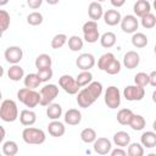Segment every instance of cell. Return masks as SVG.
Returning a JSON list of instances; mask_svg holds the SVG:
<instances>
[{"label": "cell", "mask_w": 156, "mask_h": 156, "mask_svg": "<svg viewBox=\"0 0 156 156\" xmlns=\"http://www.w3.org/2000/svg\"><path fill=\"white\" fill-rule=\"evenodd\" d=\"M101 94H102V84L100 82L93 80L90 84H88L85 88L78 91L77 104L82 108H88L98 100V98H100Z\"/></svg>", "instance_id": "obj_1"}, {"label": "cell", "mask_w": 156, "mask_h": 156, "mask_svg": "<svg viewBox=\"0 0 156 156\" xmlns=\"http://www.w3.org/2000/svg\"><path fill=\"white\" fill-rule=\"evenodd\" d=\"M22 139L26 144L29 145H40L45 141L46 135L43 129L34 128V127H26L22 130Z\"/></svg>", "instance_id": "obj_2"}, {"label": "cell", "mask_w": 156, "mask_h": 156, "mask_svg": "<svg viewBox=\"0 0 156 156\" xmlns=\"http://www.w3.org/2000/svg\"><path fill=\"white\" fill-rule=\"evenodd\" d=\"M17 99L29 108L40 105V93L26 87L17 91Z\"/></svg>", "instance_id": "obj_3"}, {"label": "cell", "mask_w": 156, "mask_h": 156, "mask_svg": "<svg viewBox=\"0 0 156 156\" xmlns=\"http://www.w3.org/2000/svg\"><path fill=\"white\" fill-rule=\"evenodd\" d=\"M0 118L4 122H15L18 118L17 104L11 99H5L0 106Z\"/></svg>", "instance_id": "obj_4"}, {"label": "cell", "mask_w": 156, "mask_h": 156, "mask_svg": "<svg viewBox=\"0 0 156 156\" xmlns=\"http://www.w3.org/2000/svg\"><path fill=\"white\" fill-rule=\"evenodd\" d=\"M83 37L84 40L89 44H94L98 40H100V33H99V28H98V22L96 21H87L83 24Z\"/></svg>", "instance_id": "obj_5"}, {"label": "cell", "mask_w": 156, "mask_h": 156, "mask_svg": "<svg viewBox=\"0 0 156 156\" xmlns=\"http://www.w3.org/2000/svg\"><path fill=\"white\" fill-rule=\"evenodd\" d=\"M40 105L48 106L50 105L58 95V88L56 84H46L40 89Z\"/></svg>", "instance_id": "obj_6"}, {"label": "cell", "mask_w": 156, "mask_h": 156, "mask_svg": "<svg viewBox=\"0 0 156 156\" xmlns=\"http://www.w3.org/2000/svg\"><path fill=\"white\" fill-rule=\"evenodd\" d=\"M104 100L105 104L108 108H117L121 105V91L117 87L111 85L105 90V95H104Z\"/></svg>", "instance_id": "obj_7"}, {"label": "cell", "mask_w": 156, "mask_h": 156, "mask_svg": "<svg viewBox=\"0 0 156 156\" xmlns=\"http://www.w3.org/2000/svg\"><path fill=\"white\" fill-rule=\"evenodd\" d=\"M58 85L69 95H74V94H78L80 87L78 85L76 78H73L72 76L69 74H63L58 78Z\"/></svg>", "instance_id": "obj_8"}, {"label": "cell", "mask_w": 156, "mask_h": 156, "mask_svg": "<svg viewBox=\"0 0 156 156\" xmlns=\"http://www.w3.org/2000/svg\"><path fill=\"white\" fill-rule=\"evenodd\" d=\"M123 96L128 101H140L145 96V89L140 85H127L123 90Z\"/></svg>", "instance_id": "obj_9"}, {"label": "cell", "mask_w": 156, "mask_h": 156, "mask_svg": "<svg viewBox=\"0 0 156 156\" xmlns=\"http://www.w3.org/2000/svg\"><path fill=\"white\" fill-rule=\"evenodd\" d=\"M139 27V21L136 18V16L134 15H126L124 17H122V21H121V28L124 33H129V34H133L136 32Z\"/></svg>", "instance_id": "obj_10"}, {"label": "cell", "mask_w": 156, "mask_h": 156, "mask_svg": "<svg viewBox=\"0 0 156 156\" xmlns=\"http://www.w3.org/2000/svg\"><path fill=\"white\" fill-rule=\"evenodd\" d=\"M76 65L80 71H90L95 66V57L89 52L80 54L76 60Z\"/></svg>", "instance_id": "obj_11"}, {"label": "cell", "mask_w": 156, "mask_h": 156, "mask_svg": "<svg viewBox=\"0 0 156 156\" xmlns=\"http://www.w3.org/2000/svg\"><path fill=\"white\" fill-rule=\"evenodd\" d=\"M4 56H5V60L11 63V65H17L22 57H23V51L20 46H9L5 52H4Z\"/></svg>", "instance_id": "obj_12"}, {"label": "cell", "mask_w": 156, "mask_h": 156, "mask_svg": "<svg viewBox=\"0 0 156 156\" xmlns=\"http://www.w3.org/2000/svg\"><path fill=\"white\" fill-rule=\"evenodd\" d=\"M93 147L94 151L99 155H107L111 152L112 150V144L107 138H96V140L93 143Z\"/></svg>", "instance_id": "obj_13"}, {"label": "cell", "mask_w": 156, "mask_h": 156, "mask_svg": "<svg viewBox=\"0 0 156 156\" xmlns=\"http://www.w3.org/2000/svg\"><path fill=\"white\" fill-rule=\"evenodd\" d=\"M139 62H140V56L136 51H133V50L127 51L123 56V66L128 69H133L138 67Z\"/></svg>", "instance_id": "obj_14"}, {"label": "cell", "mask_w": 156, "mask_h": 156, "mask_svg": "<svg viewBox=\"0 0 156 156\" xmlns=\"http://www.w3.org/2000/svg\"><path fill=\"white\" fill-rule=\"evenodd\" d=\"M48 132L51 136L55 138H60L66 133V127L62 122H60L58 119H52L49 124H48Z\"/></svg>", "instance_id": "obj_15"}, {"label": "cell", "mask_w": 156, "mask_h": 156, "mask_svg": "<svg viewBox=\"0 0 156 156\" xmlns=\"http://www.w3.org/2000/svg\"><path fill=\"white\" fill-rule=\"evenodd\" d=\"M88 16L93 21H99L104 16V9L99 1H93L88 6Z\"/></svg>", "instance_id": "obj_16"}, {"label": "cell", "mask_w": 156, "mask_h": 156, "mask_svg": "<svg viewBox=\"0 0 156 156\" xmlns=\"http://www.w3.org/2000/svg\"><path fill=\"white\" fill-rule=\"evenodd\" d=\"M65 123L68 126H77L82 122V113L77 108H69L65 113Z\"/></svg>", "instance_id": "obj_17"}, {"label": "cell", "mask_w": 156, "mask_h": 156, "mask_svg": "<svg viewBox=\"0 0 156 156\" xmlns=\"http://www.w3.org/2000/svg\"><path fill=\"white\" fill-rule=\"evenodd\" d=\"M102 18H104L105 23L111 27L121 23V21H122V16H121L119 11H117V10H107L106 12H104Z\"/></svg>", "instance_id": "obj_18"}, {"label": "cell", "mask_w": 156, "mask_h": 156, "mask_svg": "<svg viewBox=\"0 0 156 156\" xmlns=\"http://www.w3.org/2000/svg\"><path fill=\"white\" fill-rule=\"evenodd\" d=\"M133 11L136 17H143L144 15L151 11V5L147 0H136V2L133 6Z\"/></svg>", "instance_id": "obj_19"}, {"label": "cell", "mask_w": 156, "mask_h": 156, "mask_svg": "<svg viewBox=\"0 0 156 156\" xmlns=\"http://www.w3.org/2000/svg\"><path fill=\"white\" fill-rule=\"evenodd\" d=\"M20 122L26 127L33 126L37 122V113L32 110H22L20 113Z\"/></svg>", "instance_id": "obj_20"}, {"label": "cell", "mask_w": 156, "mask_h": 156, "mask_svg": "<svg viewBox=\"0 0 156 156\" xmlns=\"http://www.w3.org/2000/svg\"><path fill=\"white\" fill-rule=\"evenodd\" d=\"M140 143L146 149H152L156 146V132H144L140 136Z\"/></svg>", "instance_id": "obj_21"}, {"label": "cell", "mask_w": 156, "mask_h": 156, "mask_svg": "<svg viewBox=\"0 0 156 156\" xmlns=\"http://www.w3.org/2000/svg\"><path fill=\"white\" fill-rule=\"evenodd\" d=\"M113 143L119 147H126L130 144V135L124 130H119L113 134Z\"/></svg>", "instance_id": "obj_22"}, {"label": "cell", "mask_w": 156, "mask_h": 156, "mask_svg": "<svg viewBox=\"0 0 156 156\" xmlns=\"http://www.w3.org/2000/svg\"><path fill=\"white\" fill-rule=\"evenodd\" d=\"M23 83H24V87L26 88H29V89H35L40 85L41 79L39 77L38 73H28L24 78H23Z\"/></svg>", "instance_id": "obj_23"}, {"label": "cell", "mask_w": 156, "mask_h": 156, "mask_svg": "<svg viewBox=\"0 0 156 156\" xmlns=\"http://www.w3.org/2000/svg\"><path fill=\"white\" fill-rule=\"evenodd\" d=\"M116 40H117V37L113 32H106L100 37V44L105 49L112 48L116 44Z\"/></svg>", "instance_id": "obj_24"}, {"label": "cell", "mask_w": 156, "mask_h": 156, "mask_svg": "<svg viewBox=\"0 0 156 156\" xmlns=\"http://www.w3.org/2000/svg\"><path fill=\"white\" fill-rule=\"evenodd\" d=\"M34 65H35V68H37V69L49 68V67H51V65H52L51 56L48 55V54H40L39 56H37Z\"/></svg>", "instance_id": "obj_25"}, {"label": "cell", "mask_w": 156, "mask_h": 156, "mask_svg": "<svg viewBox=\"0 0 156 156\" xmlns=\"http://www.w3.org/2000/svg\"><path fill=\"white\" fill-rule=\"evenodd\" d=\"M7 77H9L11 80H13V82H18V80H21L22 78H24V71H23V68H22L21 66H18V65H12V66L9 68V71H7Z\"/></svg>", "instance_id": "obj_26"}, {"label": "cell", "mask_w": 156, "mask_h": 156, "mask_svg": "<svg viewBox=\"0 0 156 156\" xmlns=\"http://www.w3.org/2000/svg\"><path fill=\"white\" fill-rule=\"evenodd\" d=\"M130 40H132L133 46L136 48V49H143V48H145L147 45V37L144 33H140V32L133 33Z\"/></svg>", "instance_id": "obj_27"}, {"label": "cell", "mask_w": 156, "mask_h": 156, "mask_svg": "<svg viewBox=\"0 0 156 156\" xmlns=\"http://www.w3.org/2000/svg\"><path fill=\"white\" fill-rule=\"evenodd\" d=\"M62 115V107L60 104L51 102L50 105L46 106V116L50 119H58Z\"/></svg>", "instance_id": "obj_28"}, {"label": "cell", "mask_w": 156, "mask_h": 156, "mask_svg": "<svg viewBox=\"0 0 156 156\" xmlns=\"http://www.w3.org/2000/svg\"><path fill=\"white\" fill-rule=\"evenodd\" d=\"M133 111L130 108H122L117 112V122L122 126H129V122L133 117Z\"/></svg>", "instance_id": "obj_29"}, {"label": "cell", "mask_w": 156, "mask_h": 156, "mask_svg": "<svg viewBox=\"0 0 156 156\" xmlns=\"http://www.w3.org/2000/svg\"><path fill=\"white\" fill-rule=\"evenodd\" d=\"M1 150H2V154L5 156H15L18 152V145L13 140H7V141L2 143Z\"/></svg>", "instance_id": "obj_30"}, {"label": "cell", "mask_w": 156, "mask_h": 156, "mask_svg": "<svg viewBox=\"0 0 156 156\" xmlns=\"http://www.w3.org/2000/svg\"><path fill=\"white\" fill-rule=\"evenodd\" d=\"M146 126V121L141 115H133L130 122H129V127L133 130H143Z\"/></svg>", "instance_id": "obj_31"}, {"label": "cell", "mask_w": 156, "mask_h": 156, "mask_svg": "<svg viewBox=\"0 0 156 156\" xmlns=\"http://www.w3.org/2000/svg\"><path fill=\"white\" fill-rule=\"evenodd\" d=\"M96 132H95V129H93V128H90V127H88V128H84L82 132H80V139H82V141L83 143H85V144H91V143H94L95 140H96Z\"/></svg>", "instance_id": "obj_32"}, {"label": "cell", "mask_w": 156, "mask_h": 156, "mask_svg": "<svg viewBox=\"0 0 156 156\" xmlns=\"http://www.w3.org/2000/svg\"><path fill=\"white\" fill-rule=\"evenodd\" d=\"M115 58H116V57H115V55H113L112 52L102 54V55L99 57V60H98V68H99L100 71H105L106 67H107Z\"/></svg>", "instance_id": "obj_33"}, {"label": "cell", "mask_w": 156, "mask_h": 156, "mask_svg": "<svg viewBox=\"0 0 156 156\" xmlns=\"http://www.w3.org/2000/svg\"><path fill=\"white\" fill-rule=\"evenodd\" d=\"M76 80L78 83V85L80 88L83 87H87L88 84H90L93 82V74L90 71H82L77 77H76Z\"/></svg>", "instance_id": "obj_34"}, {"label": "cell", "mask_w": 156, "mask_h": 156, "mask_svg": "<svg viewBox=\"0 0 156 156\" xmlns=\"http://www.w3.org/2000/svg\"><path fill=\"white\" fill-rule=\"evenodd\" d=\"M83 45H84V41L78 35H72L68 38V49L73 52L76 51H79L83 49Z\"/></svg>", "instance_id": "obj_35"}, {"label": "cell", "mask_w": 156, "mask_h": 156, "mask_svg": "<svg viewBox=\"0 0 156 156\" xmlns=\"http://www.w3.org/2000/svg\"><path fill=\"white\" fill-rule=\"evenodd\" d=\"M68 41V38L66 34L63 33H58L56 35H54V38L51 39V48L57 50V49H61L66 43Z\"/></svg>", "instance_id": "obj_36"}, {"label": "cell", "mask_w": 156, "mask_h": 156, "mask_svg": "<svg viewBox=\"0 0 156 156\" xmlns=\"http://www.w3.org/2000/svg\"><path fill=\"white\" fill-rule=\"evenodd\" d=\"M140 18H141V20H140L141 26H143L144 28H146V29H151V28H154V27L156 26V17H155V15L151 13V12L144 15V16L140 17Z\"/></svg>", "instance_id": "obj_37"}, {"label": "cell", "mask_w": 156, "mask_h": 156, "mask_svg": "<svg viewBox=\"0 0 156 156\" xmlns=\"http://www.w3.org/2000/svg\"><path fill=\"white\" fill-rule=\"evenodd\" d=\"M127 154L129 156H143L144 155V146L141 143H130L128 145Z\"/></svg>", "instance_id": "obj_38"}, {"label": "cell", "mask_w": 156, "mask_h": 156, "mask_svg": "<svg viewBox=\"0 0 156 156\" xmlns=\"http://www.w3.org/2000/svg\"><path fill=\"white\" fill-rule=\"evenodd\" d=\"M43 21H44L43 15L40 12H37V11L30 12L27 16V23L30 24V26H39V24L43 23Z\"/></svg>", "instance_id": "obj_39"}, {"label": "cell", "mask_w": 156, "mask_h": 156, "mask_svg": "<svg viewBox=\"0 0 156 156\" xmlns=\"http://www.w3.org/2000/svg\"><path fill=\"white\" fill-rule=\"evenodd\" d=\"M10 22H11L10 13L5 10H0V28L2 33L10 27Z\"/></svg>", "instance_id": "obj_40"}, {"label": "cell", "mask_w": 156, "mask_h": 156, "mask_svg": "<svg viewBox=\"0 0 156 156\" xmlns=\"http://www.w3.org/2000/svg\"><path fill=\"white\" fill-rule=\"evenodd\" d=\"M134 83L140 87H146L147 84H150V76L145 72H139L134 76Z\"/></svg>", "instance_id": "obj_41"}, {"label": "cell", "mask_w": 156, "mask_h": 156, "mask_svg": "<svg viewBox=\"0 0 156 156\" xmlns=\"http://www.w3.org/2000/svg\"><path fill=\"white\" fill-rule=\"evenodd\" d=\"M121 62L117 60V58H115L107 67H106V69H105V72L107 73V74H111V76H115V74H117V73H119L121 72Z\"/></svg>", "instance_id": "obj_42"}, {"label": "cell", "mask_w": 156, "mask_h": 156, "mask_svg": "<svg viewBox=\"0 0 156 156\" xmlns=\"http://www.w3.org/2000/svg\"><path fill=\"white\" fill-rule=\"evenodd\" d=\"M38 74H39V77H40V79H41V82H48V80H50V79L52 78L54 72H52L51 67H49V68L38 69Z\"/></svg>", "instance_id": "obj_43"}, {"label": "cell", "mask_w": 156, "mask_h": 156, "mask_svg": "<svg viewBox=\"0 0 156 156\" xmlns=\"http://www.w3.org/2000/svg\"><path fill=\"white\" fill-rule=\"evenodd\" d=\"M43 1L44 0H27V6L29 9H32V10H37V9H39L41 6Z\"/></svg>", "instance_id": "obj_44"}, {"label": "cell", "mask_w": 156, "mask_h": 156, "mask_svg": "<svg viewBox=\"0 0 156 156\" xmlns=\"http://www.w3.org/2000/svg\"><path fill=\"white\" fill-rule=\"evenodd\" d=\"M111 156H126V155H128L127 154V151L126 150H123L122 147H117V149H115V150H111Z\"/></svg>", "instance_id": "obj_45"}, {"label": "cell", "mask_w": 156, "mask_h": 156, "mask_svg": "<svg viewBox=\"0 0 156 156\" xmlns=\"http://www.w3.org/2000/svg\"><path fill=\"white\" fill-rule=\"evenodd\" d=\"M149 76H150V85L156 88V71H152Z\"/></svg>", "instance_id": "obj_46"}, {"label": "cell", "mask_w": 156, "mask_h": 156, "mask_svg": "<svg viewBox=\"0 0 156 156\" xmlns=\"http://www.w3.org/2000/svg\"><path fill=\"white\" fill-rule=\"evenodd\" d=\"M110 1H111V5L115 7H122L126 2V0H110Z\"/></svg>", "instance_id": "obj_47"}, {"label": "cell", "mask_w": 156, "mask_h": 156, "mask_svg": "<svg viewBox=\"0 0 156 156\" xmlns=\"http://www.w3.org/2000/svg\"><path fill=\"white\" fill-rule=\"evenodd\" d=\"M49 5H56V4H58L60 2V0H45Z\"/></svg>", "instance_id": "obj_48"}, {"label": "cell", "mask_w": 156, "mask_h": 156, "mask_svg": "<svg viewBox=\"0 0 156 156\" xmlns=\"http://www.w3.org/2000/svg\"><path fill=\"white\" fill-rule=\"evenodd\" d=\"M0 129H1V136H0V141H2V140H4V138H5V129H4V127H0Z\"/></svg>", "instance_id": "obj_49"}, {"label": "cell", "mask_w": 156, "mask_h": 156, "mask_svg": "<svg viewBox=\"0 0 156 156\" xmlns=\"http://www.w3.org/2000/svg\"><path fill=\"white\" fill-rule=\"evenodd\" d=\"M151 98H152V101L156 104V89L154 90V93H152V95H151Z\"/></svg>", "instance_id": "obj_50"}, {"label": "cell", "mask_w": 156, "mask_h": 156, "mask_svg": "<svg viewBox=\"0 0 156 156\" xmlns=\"http://www.w3.org/2000/svg\"><path fill=\"white\" fill-rule=\"evenodd\" d=\"M9 2V0H0V6H5Z\"/></svg>", "instance_id": "obj_51"}, {"label": "cell", "mask_w": 156, "mask_h": 156, "mask_svg": "<svg viewBox=\"0 0 156 156\" xmlns=\"http://www.w3.org/2000/svg\"><path fill=\"white\" fill-rule=\"evenodd\" d=\"M152 128H154V130L156 132V119L154 121V123H152Z\"/></svg>", "instance_id": "obj_52"}, {"label": "cell", "mask_w": 156, "mask_h": 156, "mask_svg": "<svg viewBox=\"0 0 156 156\" xmlns=\"http://www.w3.org/2000/svg\"><path fill=\"white\" fill-rule=\"evenodd\" d=\"M154 9L156 10V0H154Z\"/></svg>", "instance_id": "obj_53"}, {"label": "cell", "mask_w": 156, "mask_h": 156, "mask_svg": "<svg viewBox=\"0 0 156 156\" xmlns=\"http://www.w3.org/2000/svg\"><path fill=\"white\" fill-rule=\"evenodd\" d=\"M154 52H155V55H156V44H155V46H154Z\"/></svg>", "instance_id": "obj_54"}, {"label": "cell", "mask_w": 156, "mask_h": 156, "mask_svg": "<svg viewBox=\"0 0 156 156\" xmlns=\"http://www.w3.org/2000/svg\"><path fill=\"white\" fill-rule=\"evenodd\" d=\"M96 1H99V2H102V1H106V0H96Z\"/></svg>", "instance_id": "obj_55"}]
</instances>
